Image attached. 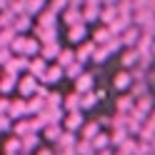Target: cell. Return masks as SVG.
<instances>
[{
  "instance_id": "obj_1",
  "label": "cell",
  "mask_w": 155,
  "mask_h": 155,
  "mask_svg": "<svg viewBox=\"0 0 155 155\" xmlns=\"http://www.w3.org/2000/svg\"><path fill=\"white\" fill-rule=\"evenodd\" d=\"M28 60H30V58H23V55H13L10 60H8V63L3 65V70H5V75L20 78V73H23V70H28Z\"/></svg>"
},
{
  "instance_id": "obj_2",
  "label": "cell",
  "mask_w": 155,
  "mask_h": 155,
  "mask_svg": "<svg viewBox=\"0 0 155 155\" xmlns=\"http://www.w3.org/2000/svg\"><path fill=\"white\" fill-rule=\"evenodd\" d=\"M38 85H40V83H38V80H35L33 75H23V78H18L15 88L20 90V98L25 100V98H33V95H35V90H38Z\"/></svg>"
},
{
  "instance_id": "obj_3",
  "label": "cell",
  "mask_w": 155,
  "mask_h": 155,
  "mask_svg": "<svg viewBox=\"0 0 155 155\" xmlns=\"http://www.w3.org/2000/svg\"><path fill=\"white\" fill-rule=\"evenodd\" d=\"M58 80H63V68L58 65V63H48L45 65V70H43V75L38 78V83L40 85H53V83H58Z\"/></svg>"
},
{
  "instance_id": "obj_4",
  "label": "cell",
  "mask_w": 155,
  "mask_h": 155,
  "mask_svg": "<svg viewBox=\"0 0 155 155\" xmlns=\"http://www.w3.org/2000/svg\"><path fill=\"white\" fill-rule=\"evenodd\" d=\"M83 113L80 110H73V113H65L63 115V120H60V128L68 130V133H75V130H80L83 128Z\"/></svg>"
},
{
  "instance_id": "obj_5",
  "label": "cell",
  "mask_w": 155,
  "mask_h": 155,
  "mask_svg": "<svg viewBox=\"0 0 155 155\" xmlns=\"http://www.w3.org/2000/svg\"><path fill=\"white\" fill-rule=\"evenodd\" d=\"M140 28H135V25H128L125 30H120V43H123V48H135L138 45V40H140Z\"/></svg>"
},
{
  "instance_id": "obj_6",
  "label": "cell",
  "mask_w": 155,
  "mask_h": 155,
  "mask_svg": "<svg viewBox=\"0 0 155 155\" xmlns=\"http://www.w3.org/2000/svg\"><path fill=\"white\" fill-rule=\"evenodd\" d=\"M95 88V73H83L80 78H75V93L83 95V93H90Z\"/></svg>"
},
{
  "instance_id": "obj_7",
  "label": "cell",
  "mask_w": 155,
  "mask_h": 155,
  "mask_svg": "<svg viewBox=\"0 0 155 155\" xmlns=\"http://www.w3.org/2000/svg\"><path fill=\"white\" fill-rule=\"evenodd\" d=\"M140 63V55L135 48H125L123 55H120V65H123V70H133V68H138Z\"/></svg>"
},
{
  "instance_id": "obj_8",
  "label": "cell",
  "mask_w": 155,
  "mask_h": 155,
  "mask_svg": "<svg viewBox=\"0 0 155 155\" xmlns=\"http://www.w3.org/2000/svg\"><path fill=\"white\" fill-rule=\"evenodd\" d=\"M130 85H133V75H130V70H120V73L113 75V88H115V90L128 93Z\"/></svg>"
},
{
  "instance_id": "obj_9",
  "label": "cell",
  "mask_w": 155,
  "mask_h": 155,
  "mask_svg": "<svg viewBox=\"0 0 155 155\" xmlns=\"http://www.w3.org/2000/svg\"><path fill=\"white\" fill-rule=\"evenodd\" d=\"M35 40L40 43V45L58 43V30H55V28H38L35 25Z\"/></svg>"
},
{
  "instance_id": "obj_10",
  "label": "cell",
  "mask_w": 155,
  "mask_h": 155,
  "mask_svg": "<svg viewBox=\"0 0 155 155\" xmlns=\"http://www.w3.org/2000/svg\"><path fill=\"white\" fill-rule=\"evenodd\" d=\"M88 38V25H70L68 28V43L70 45H80Z\"/></svg>"
},
{
  "instance_id": "obj_11",
  "label": "cell",
  "mask_w": 155,
  "mask_h": 155,
  "mask_svg": "<svg viewBox=\"0 0 155 155\" xmlns=\"http://www.w3.org/2000/svg\"><path fill=\"white\" fill-rule=\"evenodd\" d=\"M35 25L38 28H58V15L43 8V10L35 15Z\"/></svg>"
},
{
  "instance_id": "obj_12",
  "label": "cell",
  "mask_w": 155,
  "mask_h": 155,
  "mask_svg": "<svg viewBox=\"0 0 155 155\" xmlns=\"http://www.w3.org/2000/svg\"><path fill=\"white\" fill-rule=\"evenodd\" d=\"M93 48H95V45H93L90 40H83L80 45H75V48H73V50H75V60L85 65V63L90 60V55H93Z\"/></svg>"
},
{
  "instance_id": "obj_13",
  "label": "cell",
  "mask_w": 155,
  "mask_h": 155,
  "mask_svg": "<svg viewBox=\"0 0 155 155\" xmlns=\"http://www.w3.org/2000/svg\"><path fill=\"white\" fill-rule=\"evenodd\" d=\"M60 15H63V23H65L68 28H70V25H83V13H80V8H65Z\"/></svg>"
},
{
  "instance_id": "obj_14",
  "label": "cell",
  "mask_w": 155,
  "mask_h": 155,
  "mask_svg": "<svg viewBox=\"0 0 155 155\" xmlns=\"http://www.w3.org/2000/svg\"><path fill=\"white\" fill-rule=\"evenodd\" d=\"M25 115H28V113H25V100H23V98H20V100H10L8 118H10V120H13V118H15V120H23Z\"/></svg>"
},
{
  "instance_id": "obj_15",
  "label": "cell",
  "mask_w": 155,
  "mask_h": 155,
  "mask_svg": "<svg viewBox=\"0 0 155 155\" xmlns=\"http://www.w3.org/2000/svg\"><path fill=\"white\" fill-rule=\"evenodd\" d=\"M45 65H48V63L43 60V58H30V60H28V70H25V73H28V75H33L35 80H38V78L43 75Z\"/></svg>"
},
{
  "instance_id": "obj_16",
  "label": "cell",
  "mask_w": 155,
  "mask_h": 155,
  "mask_svg": "<svg viewBox=\"0 0 155 155\" xmlns=\"http://www.w3.org/2000/svg\"><path fill=\"white\" fill-rule=\"evenodd\" d=\"M58 53H60V43H50V45H40V53H38V58H43L45 63H50L58 58Z\"/></svg>"
},
{
  "instance_id": "obj_17",
  "label": "cell",
  "mask_w": 155,
  "mask_h": 155,
  "mask_svg": "<svg viewBox=\"0 0 155 155\" xmlns=\"http://www.w3.org/2000/svg\"><path fill=\"white\" fill-rule=\"evenodd\" d=\"M133 105H135V100L130 98L128 93H123L118 100H115V113H120V115H128L130 110H133Z\"/></svg>"
},
{
  "instance_id": "obj_18",
  "label": "cell",
  "mask_w": 155,
  "mask_h": 155,
  "mask_svg": "<svg viewBox=\"0 0 155 155\" xmlns=\"http://www.w3.org/2000/svg\"><path fill=\"white\" fill-rule=\"evenodd\" d=\"M75 143H78L75 133H68V130H63L55 145H58V150H73V148H75Z\"/></svg>"
},
{
  "instance_id": "obj_19",
  "label": "cell",
  "mask_w": 155,
  "mask_h": 155,
  "mask_svg": "<svg viewBox=\"0 0 155 155\" xmlns=\"http://www.w3.org/2000/svg\"><path fill=\"white\" fill-rule=\"evenodd\" d=\"M38 53H40V43L35 40V38H25L23 43V58H38Z\"/></svg>"
},
{
  "instance_id": "obj_20",
  "label": "cell",
  "mask_w": 155,
  "mask_h": 155,
  "mask_svg": "<svg viewBox=\"0 0 155 155\" xmlns=\"http://www.w3.org/2000/svg\"><path fill=\"white\" fill-rule=\"evenodd\" d=\"M43 8H45V0H23V13L30 18H35Z\"/></svg>"
},
{
  "instance_id": "obj_21",
  "label": "cell",
  "mask_w": 155,
  "mask_h": 155,
  "mask_svg": "<svg viewBox=\"0 0 155 155\" xmlns=\"http://www.w3.org/2000/svg\"><path fill=\"white\" fill-rule=\"evenodd\" d=\"M30 23H33V18H30V15H25V13H20V15H15V18H13V25H10V28H13L18 35H20L23 30H28V28H30Z\"/></svg>"
},
{
  "instance_id": "obj_22",
  "label": "cell",
  "mask_w": 155,
  "mask_h": 155,
  "mask_svg": "<svg viewBox=\"0 0 155 155\" xmlns=\"http://www.w3.org/2000/svg\"><path fill=\"white\" fill-rule=\"evenodd\" d=\"M60 133H63L60 123H50V125H45V128H43V138H45L48 143H58V138H60Z\"/></svg>"
},
{
  "instance_id": "obj_23",
  "label": "cell",
  "mask_w": 155,
  "mask_h": 155,
  "mask_svg": "<svg viewBox=\"0 0 155 155\" xmlns=\"http://www.w3.org/2000/svg\"><path fill=\"white\" fill-rule=\"evenodd\" d=\"M90 148H93V153H95V150H105V148H110V135L105 133V130H100V133L90 140Z\"/></svg>"
},
{
  "instance_id": "obj_24",
  "label": "cell",
  "mask_w": 155,
  "mask_h": 155,
  "mask_svg": "<svg viewBox=\"0 0 155 155\" xmlns=\"http://www.w3.org/2000/svg\"><path fill=\"white\" fill-rule=\"evenodd\" d=\"M80 130H83V133H80V140H88V143H90L95 135L100 133V125H98V120H95V123H83Z\"/></svg>"
},
{
  "instance_id": "obj_25",
  "label": "cell",
  "mask_w": 155,
  "mask_h": 155,
  "mask_svg": "<svg viewBox=\"0 0 155 155\" xmlns=\"http://www.w3.org/2000/svg\"><path fill=\"white\" fill-rule=\"evenodd\" d=\"M110 30H108V28H105V25H98V28H95V33H93V45H105V43H108L110 40Z\"/></svg>"
},
{
  "instance_id": "obj_26",
  "label": "cell",
  "mask_w": 155,
  "mask_h": 155,
  "mask_svg": "<svg viewBox=\"0 0 155 155\" xmlns=\"http://www.w3.org/2000/svg\"><path fill=\"white\" fill-rule=\"evenodd\" d=\"M75 60V50L73 48H60V53H58V58H55V63L60 65V68H68Z\"/></svg>"
},
{
  "instance_id": "obj_27",
  "label": "cell",
  "mask_w": 155,
  "mask_h": 155,
  "mask_svg": "<svg viewBox=\"0 0 155 155\" xmlns=\"http://www.w3.org/2000/svg\"><path fill=\"white\" fill-rule=\"evenodd\" d=\"M85 70H83V63H78V60H73L68 68H63V78H70V80H75V78H80Z\"/></svg>"
},
{
  "instance_id": "obj_28",
  "label": "cell",
  "mask_w": 155,
  "mask_h": 155,
  "mask_svg": "<svg viewBox=\"0 0 155 155\" xmlns=\"http://www.w3.org/2000/svg\"><path fill=\"white\" fill-rule=\"evenodd\" d=\"M18 138H25V135H30L33 133V125H30V120H15V128H10Z\"/></svg>"
},
{
  "instance_id": "obj_29",
  "label": "cell",
  "mask_w": 155,
  "mask_h": 155,
  "mask_svg": "<svg viewBox=\"0 0 155 155\" xmlns=\"http://www.w3.org/2000/svg\"><path fill=\"white\" fill-rule=\"evenodd\" d=\"M78 103H80V95H78L75 90H73V93H68L65 98H63V105H65L63 110H65V113H73V110H78Z\"/></svg>"
},
{
  "instance_id": "obj_30",
  "label": "cell",
  "mask_w": 155,
  "mask_h": 155,
  "mask_svg": "<svg viewBox=\"0 0 155 155\" xmlns=\"http://www.w3.org/2000/svg\"><path fill=\"white\" fill-rule=\"evenodd\" d=\"M15 83H18V78H13V75H3V78H0V93H3V95H10L13 88H15Z\"/></svg>"
},
{
  "instance_id": "obj_31",
  "label": "cell",
  "mask_w": 155,
  "mask_h": 155,
  "mask_svg": "<svg viewBox=\"0 0 155 155\" xmlns=\"http://www.w3.org/2000/svg\"><path fill=\"white\" fill-rule=\"evenodd\" d=\"M130 135L125 133V130H120V128H113V133H110V145H115V148H120V145L128 140Z\"/></svg>"
},
{
  "instance_id": "obj_32",
  "label": "cell",
  "mask_w": 155,
  "mask_h": 155,
  "mask_svg": "<svg viewBox=\"0 0 155 155\" xmlns=\"http://www.w3.org/2000/svg\"><path fill=\"white\" fill-rule=\"evenodd\" d=\"M118 150H120L123 155H138V138H128Z\"/></svg>"
},
{
  "instance_id": "obj_33",
  "label": "cell",
  "mask_w": 155,
  "mask_h": 155,
  "mask_svg": "<svg viewBox=\"0 0 155 155\" xmlns=\"http://www.w3.org/2000/svg\"><path fill=\"white\" fill-rule=\"evenodd\" d=\"M108 58H110V55L105 53V48H103V45H95V48H93V55H90V60H93L95 65H103L105 60H108Z\"/></svg>"
},
{
  "instance_id": "obj_34",
  "label": "cell",
  "mask_w": 155,
  "mask_h": 155,
  "mask_svg": "<svg viewBox=\"0 0 155 155\" xmlns=\"http://www.w3.org/2000/svg\"><path fill=\"white\" fill-rule=\"evenodd\" d=\"M45 105H48V108H60V105H63V95L55 93V90H48V95H45Z\"/></svg>"
},
{
  "instance_id": "obj_35",
  "label": "cell",
  "mask_w": 155,
  "mask_h": 155,
  "mask_svg": "<svg viewBox=\"0 0 155 155\" xmlns=\"http://www.w3.org/2000/svg\"><path fill=\"white\" fill-rule=\"evenodd\" d=\"M103 48H105V53H108V55H113V53H118V50H120V48H123V43H120V38H118V35H115V38H110V40H108V43H105Z\"/></svg>"
},
{
  "instance_id": "obj_36",
  "label": "cell",
  "mask_w": 155,
  "mask_h": 155,
  "mask_svg": "<svg viewBox=\"0 0 155 155\" xmlns=\"http://www.w3.org/2000/svg\"><path fill=\"white\" fill-rule=\"evenodd\" d=\"M5 153L8 155H20V138H15V140L10 138V140H8L5 143Z\"/></svg>"
},
{
  "instance_id": "obj_37",
  "label": "cell",
  "mask_w": 155,
  "mask_h": 155,
  "mask_svg": "<svg viewBox=\"0 0 155 155\" xmlns=\"http://www.w3.org/2000/svg\"><path fill=\"white\" fill-rule=\"evenodd\" d=\"M10 128H13V120L8 115H0V133H8Z\"/></svg>"
},
{
  "instance_id": "obj_38",
  "label": "cell",
  "mask_w": 155,
  "mask_h": 155,
  "mask_svg": "<svg viewBox=\"0 0 155 155\" xmlns=\"http://www.w3.org/2000/svg\"><path fill=\"white\" fill-rule=\"evenodd\" d=\"M10 58H13V53L8 50V48H0V65H5L8 60H10Z\"/></svg>"
},
{
  "instance_id": "obj_39",
  "label": "cell",
  "mask_w": 155,
  "mask_h": 155,
  "mask_svg": "<svg viewBox=\"0 0 155 155\" xmlns=\"http://www.w3.org/2000/svg\"><path fill=\"white\" fill-rule=\"evenodd\" d=\"M8 108H10V100H8V98H0V115H8Z\"/></svg>"
},
{
  "instance_id": "obj_40",
  "label": "cell",
  "mask_w": 155,
  "mask_h": 155,
  "mask_svg": "<svg viewBox=\"0 0 155 155\" xmlns=\"http://www.w3.org/2000/svg\"><path fill=\"white\" fill-rule=\"evenodd\" d=\"M83 5H90V8H100L103 0H83Z\"/></svg>"
},
{
  "instance_id": "obj_41",
  "label": "cell",
  "mask_w": 155,
  "mask_h": 155,
  "mask_svg": "<svg viewBox=\"0 0 155 155\" xmlns=\"http://www.w3.org/2000/svg\"><path fill=\"white\" fill-rule=\"evenodd\" d=\"M33 155H53V150H48V148H40V150H35Z\"/></svg>"
},
{
  "instance_id": "obj_42",
  "label": "cell",
  "mask_w": 155,
  "mask_h": 155,
  "mask_svg": "<svg viewBox=\"0 0 155 155\" xmlns=\"http://www.w3.org/2000/svg\"><path fill=\"white\" fill-rule=\"evenodd\" d=\"M120 0H103V5H118Z\"/></svg>"
}]
</instances>
